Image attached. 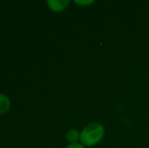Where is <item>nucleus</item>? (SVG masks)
Returning a JSON list of instances; mask_svg holds the SVG:
<instances>
[{
	"instance_id": "f257e3e1",
	"label": "nucleus",
	"mask_w": 149,
	"mask_h": 148,
	"mask_svg": "<svg viewBox=\"0 0 149 148\" xmlns=\"http://www.w3.org/2000/svg\"><path fill=\"white\" fill-rule=\"evenodd\" d=\"M104 136V127L98 122H92L86 125L80 132L81 144L84 146H94Z\"/></svg>"
},
{
	"instance_id": "f03ea898",
	"label": "nucleus",
	"mask_w": 149,
	"mask_h": 148,
	"mask_svg": "<svg viewBox=\"0 0 149 148\" xmlns=\"http://www.w3.org/2000/svg\"><path fill=\"white\" fill-rule=\"evenodd\" d=\"M48 6L53 11H62L68 6V0H49L47 1Z\"/></svg>"
},
{
	"instance_id": "7ed1b4c3",
	"label": "nucleus",
	"mask_w": 149,
	"mask_h": 148,
	"mask_svg": "<svg viewBox=\"0 0 149 148\" xmlns=\"http://www.w3.org/2000/svg\"><path fill=\"white\" fill-rule=\"evenodd\" d=\"M10 109V99L7 95L0 93V115L5 114Z\"/></svg>"
},
{
	"instance_id": "20e7f679",
	"label": "nucleus",
	"mask_w": 149,
	"mask_h": 148,
	"mask_svg": "<svg viewBox=\"0 0 149 148\" xmlns=\"http://www.w3.org/2000/svg\"><path fill=\"white\" fill-rule=\"evenodd\" d=\"M66 138L70 142V144L71 143H77V141L80 140V133L76 129H70L67 132Z\"/></svg>"
},
{
	"instance_id": "39448f33",
	"label": "nucleus",
	"mask_w": 149,
	"mask_h": 148,
	"mask_svg": "<svg viewBox=\"0 0 149 148\" xmlns=\"http://www.w3.org/2000/svg\"><path fill=\"white\" fill-rule=\"evenodd\" d=\"M66 148H85L84 145H82L81 143H71V144H69L68 146Z\"/></svg>"
},
{
	"instance_id": "423d86ee",
	"label": "nucleus",
	"mask_w": 149,
	"mask_h": 148,
	"mask_svg": "<svg viewBox=\"0 0 149 148\" xmlns=\"http://www.w3.org/2000/svg\"><path fill=\"white\" fill-rule=\"evenodd\" d=\"M93 0H88V1H80V0H75V3L80 4V5H89L93 3Z\"/></svg>"
}]
</instances>
